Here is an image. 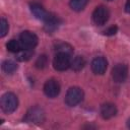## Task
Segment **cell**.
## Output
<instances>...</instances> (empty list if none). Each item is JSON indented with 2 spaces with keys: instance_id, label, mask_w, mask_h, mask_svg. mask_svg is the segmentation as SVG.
I'll use <instances>...</instances> for the list:
<instances>
[{
  "instance_id": "6da1fadb",
  "label": "cell",
  "mask_w": 130,
  "mask_h": 130,
  "mask_svg": "<svg viewBox=\"0 0 130 130\" xmlns=\"http://www.w3.org/2000/svg\"><path fill=\"white\" fill-rule=\"evenodd\" d=\"M18 106L17 96L12 92H6L1 98V109L6 114L13 113Z\"/></svg>"
},
{
  "instance_id": "ac0fdd59",
  "label": "cell",
  "mask_w": 130,
  "mask_h": 130,
  "mask_svg": "<svg viewBox=\"0 0 130 130\" xmlns=\"http://www.w3.org/2000/svg\"><path fill=\"white\" fill-rule=\"evenodd\" d=\"M55 50L57 53H66L68 55H71L73 52L72 47L69 44H65V43H60V44L56 45Z\"/></svg>"
},
{
  "instance_id": "7a4b0ae2",
  "label": "cell",
  "mask_w": 130,
  "mask_h": 130,
  "mask_svg": "<svg viewBox=\"0 0 130 130\" xmlns=\"http://www.w3.org/2000/svg\"><path fill=\"white\" fill-rule=\"evenodd\" d=\"M82 99H83L82 89L77 86H74L68 89L65 96V103L69 107H75L82 101Z\"/></svg>"
},
{
  "instance_id": "3957f363",
  "label": "cell",
  "mask_w": 130,
  "mask_h": 130,
  "mask_svg": "<svg viewBox=\"0 0 130 130\" xmlns=\"http://www.w3.org/2000/svg\"><path fill=\"white\" fill-rule=\"evenodd\" d=\"M38 41L37 35L29 30H24L19 36V42L22 49H34L38 45Z\"/></svg>"
},
{
  "instance_id": "7402d4cb",
  "label": "cell",
  "mask_w": 130,
  "mask_h": 130,
  "mask_svg": "<svg viewBox=\"0 0 130 130\" xmlns=\"http://www.w3.org/2000/svg\"><path fill=\"white\" fill-rule=\"evenodd\" d=\"M125 11L130 13V0H127V2L125 4Z\"/></svg>"
},
{
  "instance_id": "e0dca14e",
  "label": "cell",
  "mask_w": 130,
  "mask_h": 130,
  "mask_svg": "<svg viewBox=\"0 0 130 130\" xmlns=\"http://www.w3.org/2000/svg\"><path fill=\"white\" fill-rule=\"evenodd\" d=\"M88 0H70V7L74 11H81L87 4Z\"/></svg>"
},
{
  "instance_id": "cb8c5ba5",
  "label": "cell",
  "mask_w": 130,
  "mask_h": 130,
  "mask_svg": "<svg viewBox=\"0 0 130 130\" xmlns=\"http://www.w3.org/2000/svg\"><path fill=\"white\" fill-rule=\"evenodd\" d=\"M107 1H112V0H107Z\"/></svg>"
},
{
  "instance_id": "603a6c76",
  "label": "cell",
  "mask_w": 130,
  "mask_h": 130,
  "mask_svg": "<svg viewBox=\"0 0 130 130\" xmlns=\"http://www.w3.org/2000/svg\"><path fill=\"white\" fill-rule=\"evenodd\" d=\"M127 127L130 128V119H128V121H127Z\"/></svg>"
},
{
  "instance_id": "52a82bcc",
  "label": "cell",
  "mask_w": 130,
  "mask_h": 130,
  "mask_svg": "<svg viewBox=\"0 0 130 130\" xmlns=\"http://www.w3.org/2000/svg\"><path fill=\"white\" fill-rule=\"evenodd\" d=\"M128 75V68L125 64H117L112 69V77L115 82H124Z\"/></svg>"
},
{
  "instance_id": "8992f818",
  "label": "cell",
  "mask_w": 130,
  "mask_h": 130,
  "mask_svg": "<svg viewBox=\"0 0 130 130\" xmlns=\"http://www.w3.org/2000/svg\"><path fill=\"white\" fill-rule=\"evenodd\" d=\"M110 16L109 9L105 6H99L92 12V20L96 25H104Z\"/></svg>"
},
{
  "instance_id": "4fadbf2b",
  "label": "cell",
  "mask_w": 130,
  "mask_h": 130,
  "mask_svg": "<svg viewBox=\"0 0 130 130\" xmlns=\"http://www.w3.org/2000/svg\"><path fill=\"white\" fill-rule=\"evenodd\" d=\"M34 54V49H21L16 53V59L18 61H27L31 58Z\"/></svg>"
},
{
  "instance_id": "ba28073f",
  "label": "cell",
  "mask_w": 130,
  "mask_h": 130,
  "mask_svg": "<svg viewBox=\"0 0 130 130\" xmlns=\"http://www.w3.org/2000/svg\"><path fill=\"white\" fill-rule=\"evenodd\" d=\"M44 92L48 98H56L60 92V84L55 79H49L44 84Z\"/></svg>"
},
{
  "instance_id": "277c9868",
  "label": "cell",
  "mask_w": 130,
  "mask_h": 130,
  "mask_svg": "<svg viewBox=\"0 0 130 130\" xmlns=\"http://www.w3.org/2000/svg\"><path fill=\"white\" fill-rule=\"evenodd\" d=\"M53 66L58 71H64L68 69L71 66L70 55L66 53H57L53 60Z\"/></svg>"
},
{
  "instance_id": "5bb4252c",
  "label": "cell",
  "mask_w": 130,
  "mask_h": 130,
  "mask_svg": "<svg viewBox=\"0 0 130 130\" xmlns=\"http://www.w3.org/2000/svg\"><path fill=\"white\" fill-rule=\"evenodd\" d=\"M85 65V60L82 56H76L72 61H71V68L74 71H79L81 70Z\"/></svg>"
},
{
  "instance_id": "ffe728a7",
  "label": "cell",
  "mask_w": 130,
  "mask_h": 130,
  "mask_svg": "<svg viewBox=\"0 0 130 130\" xmlns=\"http://www.w3.org/2000/svg\"><path fill=\"white\" fill-rule=\"evenodd\" d=\"M0 25H1V32H0V36L1 38H3L7 31H8V22L5 18H1V22H0Z\"/></svg>"
},
{
  "instance_id": "5b68a950",
  "label": "cell",
  "mask_w": 130,
  "mask_h": 130,
  "mask_svg": "<svg viewBox=\"0 0 130 130\" xmlns=\"http://www.w3.org/2000/svg\"><path fill=\"white\" fill-rule=\"evenodd\" d=\"M45 120V112L40 107H34L28 110L24 117L25 122H30L35 124H42Z\"/></svg>"
},
{
  "instance_id": "8fae6325",
  "label": "cell",
  "mask_w": 130,
  "mask_h": 130,
  "mask_svg": "<svg viewBox=\"0 0 130 130\" xmlns=\"http://www.w3.org/2000/svg\"><path fill=\"white\" fill-rule=\"evenodd\" d=\"M44 23H45V29H46V31L53 32L54 30H56L59 27V25L61 23V20L56 15H54L53 13H50V15L48 16V18L44 21Z\"/></svg>"
},
{
  "instance_id": "44dd1931",
  "label": "cell",
  "mask_w": 130,
  "mask_h": 130,
  "mask_svg": "<svg viewBox=\"0 0 130 130\" xmlns=\"http://www.w3.org/2000/svg\"><path fill=\"white\" fill-rule=\"evenodd\" d=\"M117 30H118V27H117L116 25H112V26H110L109 28H107V29L104 31V34L107 35V36H113V35H115V34L117 32Z\"/></svg>"
},
{
  "instance_id": "9a60e30c",
  "label": "cell",
  "mask_w": 130,
  "mask_h": 130,
  "mask_svg": "<svg viewBox=\"0 0 130 130\" xmlns=\"http://www.w3.org/2000/svg\"><path fill=\"white\" fill-rule=\"evenodd\" d=\"M2 69L5 73L7 74H12L13 72L16 71L17 69V65L15 62L11 61V60H6L2 63Z\"/></svg>"
},
{
  "instance_id": "2e32d148",
  "label": "cell",
  "mask_w": 130,
  "mask_h": 130,
  "mask_svg": "<svg viewBox=\"0 0 130 130\" xmlns=\"http://www.w3.org/2000/svg\"><path fill=\"white\" fill-rule=\"evenodd\" d=\"M6 48H7V50H8L9 52L15 53V54H16L17 52H19V51L22 49L19 40H18V41H17V40H10V41L6 44Z\"/></svg>"
},
{
  "instance_id": "9c48e42d",
  "label": "cell",
  "mask_w": 130,
  "mask_h": 130,
  "mask_svg": "<svg viewBox=\"0 0 130 130\" xmlns=\"http://www.w3.org/2000/svg\"><path fill=\"white\" fill-rule=\"evenodd\" d=\"M107 66L108 62L104 57H96L91 62V70L93 71V73L99 75H102L106 72Z\"/></svg>"
},
{
  "instance_id": "7c38bea8",
  "label": "cell",
  "mask_w": 130,
  "mask_h": 130,
  "mask_svg": "<svg viewBox=\"0 0 130 130\" xmlns=\"http://www.w3.org/2000/svg\"><path fill=\"white\" fill-rule=\"evenodd\" d=\"M117 114V108L114 104L106 103L101 107V116L104 119H111Z\"/></svg>"
},
{
  "instance_id": "30bf717a",
  "label": "cell",
  "mask_w": 130,
  "mask_h": 130,
  "mask_svg": "<svg viewBox=\"0 0 130 130\" xmlns=\"http://www.w3.org/2000/svg\"><path fill=\"white\" fill-rule=\"evenodd\" d=\"M30 11H31V13H32L38 19H40V20H42V21H45V20L48 18V16L50 15V12L46 11L45 8H44L42 5L38 4V3H32V4H30Z\"/></svg>"
},
{
  "instance_id": "d6986e66",
  "label": "cell",
  "mask_w": 130,
  "mask_h": 130,
  "mask_svg": "<svg viewBox=\"0 0 130 130\" xmlns=\"http://www.w3.org/2000/svg\"><path fill=\"white\" fill-rule=\"evenodd\" d=\"M47 64H48V58H47V56H46V55H41V56L37 59L35 65H36L37 68L43 69V68H45V67L47 66Z\"/></svg>"
}]
</instances>
